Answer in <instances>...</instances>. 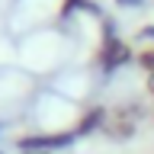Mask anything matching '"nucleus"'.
<instances>
[{"label":"nucleus","instance_id":"obj_3","mask_svg":"<svg viewBox=\"0 0 154 154\" xmlns=\"http://www.w3.org/2000/svg\"><path fill=\"white\" fill-rule=\"evenodd\" d=\"M138 64H141V71L148 77H154V48H144L141 55H138Z\"/></svg>","mask_w":154,"mask_h":154},{"label":"nucleus","instance_id":"obj_6","mask_svg":"<svg viewBox=\"0 0 154 154\" xmlns=\"http://www.w3.org/2000/svg\"><path fill=\"white\" fill-rule=\"evenodd\" d=\"M19 154H48V151H19Z\"/></svg>","mask_w":154,"mask_h":154},{"label":"nucleus","instance_id":"obj_5","mask_svg":"<svg viewBox=\"0 0 154 154\" xmlns=\"http://www.w3.org/2000/svg\"><path fill=\"white\" fill-rule=\"evenodd\" d=\"M141 38H154V26H144L141 29Z\"/></svg>","mask_w":154,"mask_h":154},{"label":"nucleus","instance_id":"obj_4","mask_svg":"<svg viewBox=\"0 0 154 154\" xmlns=\"http://www.w3.org/2000/svg\"><path fill=\"white\" fill-rule=\"evenodd\" d=\"M122 10H141V7H148V0H116Z\"/></svg>","mask_w":154,"mask_h":154},{"label":"nucleus","instance_id":"obj_1","mask_svg":"<svg viewBox=\"0 0 154 154\" xmlns=\"http://www.w3.org/2000/svg\"><path fill=\"white\" fill-rule=\"evenodd\" d=\"M141 116L144 109L138 103H122V106H116L112 112H106V122L100 132L106 135V138H112V141H128L135 132H138V122H141Z\"/></svg>","mask_w":154,"mask_h":154},{"label":"nucleus","instance_id":"obj_7","mask_svg":"<svg viewBox=\"0 0 154 154\" xmlns=\"http://www.w3.org/2000/svg\"><path fill=\"white\" fill-rule=\"evenodd\" d=\"M151 119H154V103H151Z\"/></svg>","mask_w":154,"mask_h":154},{"label":"nucleus","instance_id":"obj_2","mask_svg":"<svg viewBox=\"0 0 154 154\" xmlns=\"http://www.w3.org/2000/svg\"><path fill=\"white\" fill-rule=\"evenodd\" d=\"M132 61V48L125 45L122 38H103V48H100V67H103V74H116L122 64Z\"/></svg>","mask_w":154,"mask_h":154}]
</instances>
